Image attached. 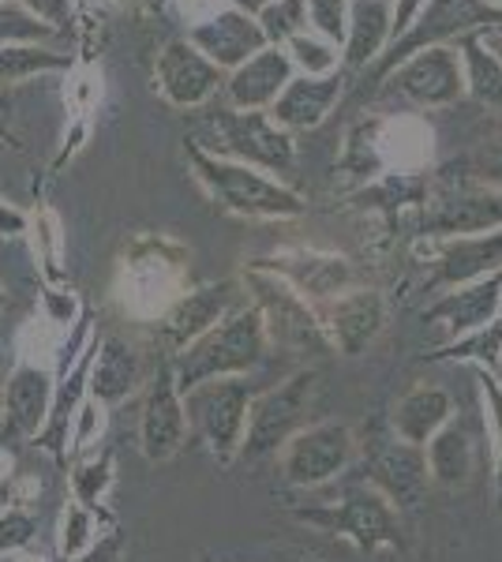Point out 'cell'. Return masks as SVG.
Masks as SVG:
<instances>
[{
    "instance_id": "cell-33",
    "label": "cell",
    "mask_w": 502,
    "mask_h": 562,
    "mask_svg": "<svg viewBox=\"0 0 502 562\" xmlns=\"http://www.w3.org/2000/svg\"><path fill=\"white\" fill-rule=\"evenodd\" d=\"M57 38L49 23L34 20L26 8H15V4H4L0 0V45H15V42H49Z\"/></svg>"
},
{
    "instance_id": "cell-6",
    "label": "cell",
    "mask_w": 502,
    "mask_h": 562,
    "mask_svg": "<svg viewBox=\"0 0 502 562\" xmlns=\"http://www.w3.org/2000/svg\"><path fill=\"white\" fill-rule=\"evenodd\" d=\"M356 458V435L345 420H315L300 428L286 447L278 450L281 476L293 487H323L349 473Z\"/></svg>"
},
{
    "instance_id": "cell-3",
    "label": "cell",
    "mask_w": 502,
    "mask_h": 562,
    "mask_svg": "<svg viewBox=\"0 0 502 562\" xmlns=\"http://www.w3.org/2000/svg\"><path fill=\"white\" fill-rule=\"evenodd\" d=\"M252 397L255 386L248 383V375L210 379V383L191 386L185 394L188 431H196L203 439V447L217 465H233L241 458Z\"/></svg>"
},
{
    "instance_id": "cell-44",
    "label": "cell",
    "mask_w": 502,
    "mask_h": 562,
    "mask_svg": "<svg viewBox=\"0 0 502 562\" xmlns=\"http://www.w3.org/2000/svg\"><path fill=\"white\" fill-rule=\"evenodd\" d=\"M480 177L488 180V184H502V139H499V143H491V147L483 150Z\"/></svg>"
},
{
    "instance_id": "cell-46",
    "label": "cell",
    "mask_w": 502,
    "mask_h": 562,
    "mask_svg": "<svg viewBox=\"0 0 502 562\" xmlns=\"http://www.w3.org/2000/svg\"><path fill=\"white\" fill-rule=\"evenodd\" d=\"M293 49L300 53V60H304V65H312V68H326V65H331V57H326L319 45L304 42V38H293Z\"/></svg>"
},
{
    "instance_id": "cell-32",
    "label": "cell",
    "mask_w": 502,
    "mask_h": 562,
    "mask_svg": "<svg viewBox=\"0 0 502 562\" xmlns=\"http://www.w3.org/2000/svg\"><path fill=\"white\" fill-rule=\"evenodd\" d=\"M68 57H57L38 45H0V83H15V79L38 76V71L64 68Z\"/></svg>"
},
{
    "instance_id": "cell-8",
    "label": "cell",
    "mask_w": 502,
    "mask_h": 562,
    "mask_svg": "<svg viewBox=\"0 0 502 562\" xmlns=\"http://www.w3.org/2000/svg\"><path fill=\"white\" fill-rule=\"evenodd\" d=\"M210 147L217 154H230L248 166L278 169L286 173L293 166V139L281 128H274L267 116L259 113H230V109H217L210 116Z\"/></svg>"
},
{
    "instance_id": "cell-22",
    "label": "cell",
    "mask_w": 502,
    "mask_h": 562,
    "mask_svg": "<svg viewBox=\"0 0 502 562\" xmlns=\"http://www.w3.org/2000/svg\"><path fill=\"white\" fill-rule=\"evenodd\" d=\"M161 90L177 105H199L217 83V68L207 57H199L188 42H172L158 60Z\"/></svg>"
},
{
    "instance_id": "cell-11",
    "label": "cell",
    "mask_w": 502,
    "mask_h": 562,
    "mask_svg": "<svg viewBox=\"0 0 502 562\" xmlns=\"http://www.w3.org/2000/svg\"><path fill=\"white\" fill-rule=\"evenodd\" d=\"M364 469H368V484L387 498L394 510H405V506H416L420 495L427 492V461L424 450L401 442L394 431L371 439L368 458H364Z\"/></svg>"
},
{
    "instance_id": "cell-19",
    "label": "cell",
    "mask_w": 502,
    "mask_h": 562,
    "mask_svg": "<svg viewBox=\"0 0 502 562\" xmlns=\"http://www.w3.org/2000/svg\"><path fill=\"white\" fill-rule=\"evenodd\" d=\"M458 416V405H454L450 390L435 386V383H416L413 390L398 397L394 413H390V431L398 435L409 447H427L435 431L446 428V424Z\"/></svg>"
},
{
    "instance_id": "cell-2",
    "label": "cell",
    "mask_w": 502,
    "mask_h": 562,
    "mask_svg": "<svg viewBox=\"0 0 502 562\" xmlns=\"http://www.w3.org/2000/svg\"><path fill=\"white\" fill-rule=\"evenodd\" d=\"M315 390H319L315 368H300L289 379H281V383L255 390L252 409H248V428H244V442H241V458L236 461L278 458V450L286 447L300 428H308Z\"/></svg>"
},
{
    "instance_id": "cell-9",
    "label": "cell",
    "mask_w": 502,
    "mask_h": 562,
    "mask_svg": "<svg viewBox=\"0 0 502 562\" xmlns=\"http://www.w3.org/2000/svg\"><path fill=\"white\" fill-rule=\"evenodd\" d=\"M188 442V413L185 394L177 390L169 357L147 379V397L140 413V450L147 461H169L185 450Z\"/></svg>"
},
{
    "instance_id": "cell-17",
    "label": "cell",
    "mask_w": 502,
    "mask_h": 562,
    "mask_svg": "<svg viewBox=\"0 0 502 562\" xmlns=\"http://www.w3.org/2000/svg\"><path fill=\"white\" fill-rule=\"evenodd\" d=\"M427 225L435 233H443V237H472V233L502 229V195L472 184L446 188L432 203Z\"/></svg>"
},
{
    "instance_id": "cell-39",
    "label": "cell",
    "mask_w": 502,
    "mask_h": 562,
    "mask_svg": "<svg viewBox=\"0 0 502 562\" xmlns=\"http://www.w3.org/2000/svg\"><path fill=\"white\" fill-rule=\"evenodd\" d=\"M263 23H267L263 34H270V38L293 34L300 23V0H278V4H267L263 8Z\"/></svg>"
},
{
    "instance_id": "cell-5",
    "label": "cell",
    "mask_w": 502,
    "mask_h": 562,
    "mask_svg": "<svg viewBox=\"0 0 502 562\" xmlns=\"http://www.w3.org/2000/svg\"><path fill=\"white\" fill-rule=\"evenodd\" d=\"M297 518L308 525H319V529L331 532L337 540H349L364 555H376L382 548H398L401 543L398 510L368 484V480H364V484H349L342 492V498L331 506L297 510Z\"/></svg>"
},
{
    "instance_id": "cell-21",
    "label": "cell",
    "mask_w": 502,
    "mask_h": 562,
    "mask_svg": "<svg viewBox=\"0 0 502 562\" xmlns=\"http://www.w3.org/2000/svg\"><path fill=\"white\" fill-rule=\"evenodd\" d=\"M435 270H439L435 281L446 289H458L469 285V281L495 274V270H502V229L472 233V237H450L439 248Z\"/></svg>"
},
{
    "instance_id": "cell-28",
    "label": "cell",
    "mask_w": 502,
    "mask_h": 562,
    "mask_svg": "<svg viewBox=\"0 0 502 562\" xmlns=\"http://www.w3.org/2000/svg\"><path fill=\"white\" fill-rule=\"evenodd\" d=\"M427 360H435V364H472L483 371H499V364H502V315L491 319L488 326H480V330H472L458 341H446V346H439L435 352H427Z\"/></svg>"
},
{
    "instance_id": "cell-18",
    "label": "cell",
    "mask_w": 502,
    "mask_h": 562,
    "mask_svg": "<svg viewBox=\"0 0 502 562\" xmlns=\"http://www.w3.org/2000/svg\"><path fill=\"white\" fill-rule=\"evenodd\" d=\"M177 296H180V262H172L166 256H147L127 267V285L121 293V304L132 319L158 323Z\"/></svg>"
},
{
    "instance_id": "cell-23",
    "label": "cell",
    "mask_w": 502,
    "mask_h": 562,
    "mask_svg": "<svg viewBox=\"0 0 502 562\" xmlns=\"http://www.w3.org/2000/svg\"><path fill=\"white\" fill-rule=\"evenodd\" d=\"M263 38H267V34L241 12H222L217 20L191 31V42L203 53H210L217 65H241L252 53H263Z\"/></svg>"
},
{
    "instance_id": "cell-13",
    "label": "cell",
    "mask_w": 502,
    "mask_h": 562,
    "mask_svg": "<svg viewBox=\"0 0 502 562\" xmlns=\"http://www.w3.org/2000/svg\"><path fill=\"white\" fill-rule=\"evenodd\" d=\"M499 315H502V270L443 293L439 301L424 312V323L439 334L446 346V341H458L465 334L488 326L491 319H499Z\"/></svg>"
},
{
    "instance_id": "cell-14",
    "label": "cell",
    "mask_w": 502,
    "mask_h": 562,
    "mask_svg": "<svg viewBox=\"0 0 502 562\" xmlns=\"http://www.w3.org/2000/svg\"><path fill=\"white\" fill-rule=\"evenodd\" d=\"M53 371L15 364L0 383V439H34L53 405Z\"/></svg>"
},
{
    "instance_id": "cell-27",
    "label": "cell",
    "mask_w": 502,
    "mask_h": 562,
    "mask_svg": "<svg viewBox=\"0 0 502 562\" xmlns=\"http://www.w3.org/2000/svg\"><path fill=\"white\" fill-rule=\"evenodd\" d=\"M116 484V461H113V450H87V454L71 458V469H68V487H71V498L76 503L90 506V510H102L109 492Z\"/></svg>"
},
{
    "instance_id": "cell-42",
    "label": "cell",
    "mask_w": 502,
    "mask_h": 562,
    "mask_svg": "<svg viewBox=\"0 0 502 562\" xmlns=\"http://www.w3.org/2000/svg\"><path fill=\"white\" fill-rule=\"evenodd\" d=\"M116 555H121V537H116V529H113V532H105V537L98 540L94 548L87 551V555L68 559V562H116ZM60 562H64V559H60Z\"/></svg>"
},
{
    "instance_id": "cell-15",
    "label": "cell",
    "mask_w": 502,
    "mask_h": 562,
    "mask_svg": "<svg viewBox=\"0 0 502 562\" xmlns=\"http://www.w3.org/2000/svg\"><path fill=\"white\" fill-rule=\"evenodd\" d=\"M259 270H270L274 278H281L293 293H300L315 307L353 289L349 262L342 256H323V251H289V256L259 262Z\"/></svg>"
},
{
    "instance_id": "cell-16",
    "label": "cell",
    "mask_w": 502,
    "mask_h": 562,
    "mask_svg": "<svg viewBox=\"0 0 502 562\" xmlns=\"http://www.w3.org/2000/svg\"><path fill=\"white\" fill-rule=\"evenodd\" d=\"M147 360L143 352L132 346L121 334H105L98 338V349H94V364H90V383H87V394L94 397L98 405L113 409V405L127 402L143 383H147Z\"/></svg>"
},
{
    "instance_id": "cell-41",
    "label": "cell",
    "mask_w": 502,
    "mask_h": 562,
    "mask_svg": "<svg viewBox=\"0 0 502 562\" xmlns=\"http://www.w3.org/2000/svg\"><path fill=\"white\" fill-rule=\"evenodd\" d=\"M312 20L337 38L342 34V0H312Z\"/></svg>"
},
{
    "instance_id": "cell-20",
    "label": "cell",
    "mask_w": 502,
    "mask_h": 562,
    "mask_svg": "<svg viewBox=\"0 0 502 562\" xmlns=\"http://www.w3.org/2000/svg\"><path fill=\"white\" fill-rule=\"evenodd\" d=\"M427 461V480L443 492H461L469 487L472 469H477V439H472L469 424L461 416H454L446 428H439L424 447Z\"/></svg>"
},
{
    "instance_id": "cell-31",
    "label": "cell",
    "mask_w": 502,
    "mask_h": 562,
    "mask_svg": "<svg viewBox=\"0 0 502 562\" xmlns=\"http://www.w3.org/2000/svg\"><path fill=\"white\" fill-rule=\"evenodd\" d=\"M64 338H68V330H60L57 323H49L42 315V319H31L20 330V341H15V357H20V364L57 371Z\"/></svg>"
},
{
    "instance_id": "cell-10",
    "label": "cell",
    "mask_w": 502,
    "mask_h": 562,
    "mask_svg": "<svg viewBox=\"0 0 502 562\" xmlns=\"http://www.w3.org/2000/svg\"><path fill=\"white\" fill-rule=\"evenodd\" d=\"M315 312L319 323H323L326 346L345 360L364 357V352L376 346L382 326H387V301H382L376 289H345L342 296L319 304Z\"/></svg>"
},
{
    "instance_id": "cell-24",
    "label": "cell",
    "mask_w": 502,
    "mask_h": 562,
    "mask_svg": "<svg viewBox=\"0 0 502 562\" xmlns=\"http://www.w3.org/2000/svg\"><path fill=\"white\" fill-rule=\"evenodd\" d=\"M289 87V60L278 49L255 53L248 65L236 68L230 94L241 109H259L267 102H278V94Z\"/></svg>"
},
{
    "instance_id": "cell-50",
    "label": "cell",
    "mask_w": 502,
    "mask_h": 562,
    "mask_svg": "<svg viewBox=\"0 0 502 562\" xmlns=\"http://www.w3.org/2000/svg\"><path fill=\"white\" fill-rule=\"evenodd\" d=\"M8 307V293H4V285H0V312Z\"/></svg>"
},
{
    "instance_id": "cell-30",
    "label": "cell",
    "mask_w": 502,
    "mask_h": 562,
    "mask_svg": "<svg viewBox=\"0 0 502 562\" xmlns=\"http://www.w3.org/2000/svg\"><path fill=\"white\" fill-rule=\"evenodd\" d=\"M480 386V416H483V439H488V458L495 469V503L502 510V379L499 371L477 368Z\"/></svg>"
},
{
    "instance_id": "cell-29",
    "label": "cell",
    "mask_w": 502,
    "mask_h": 562,
    "mask_svg": "<svg viewBox=\"0 0 502 562\" xmlns=\"http://www.w3.org/2000/svg\"><path fill=\"white\" fill-rule=\"evenodd\" d=\"M337 98V83H289L281 90L278 105H274V121L289 124V128H315L326 113L331 102Z\"/></svg>"
},
{
    "instance_id": "cell-35",
    "label": "cell",
    "mask_w": 502,
    "mask_h": 562,
    "mask_svg": "<svg viewBox=\"0 0 502 562\" xmlns=\"http://www.w3.org/2000/svg\"><path fill=\"white\" fill-rule=\"evenodd\" d=\"M38 537V518L26 506L0 510V555H20Z\"/></svg>"
},
{
    "instance_id": "cell-4",
    "label": "cell",
    "mask_w": 502,
    "mask_h": 562,
    "mask_svg": "<svg viewBox=\"0 0 502 562\" xmlns=\"http://www.w3.org/2000/svg\"><path fill=\"white\" fill-rule=\"evenodd\" d=\"M191 161H196V177L207 184V192L233 214L244 217H297L304 214V203H300L297 192H289L278 180L255 173L252 166H241V161H225L214 158V154L191 147Z\"/></svg>"
},
{
    "instance_id": "cell-48",
    "label": "cell",
    "mask_w": 502,
    "mask_h": 562,
    "mask_svg": "<svg viewBox=\"0 0 502 562\" xmlns=\"http://www.w3.org/2000/svg\"><path fill=\"white\" fill-rule=\"evenodd\" d=\"M15 562H49L45 555H34V551H20V555H15Z\"/></svg>"
},
{
    "instance_id": "cell-38",
    "label": "cell",
    "mask_w": 502,
    "mask_h": 562,
    "mask_svg": "<svg viewBox=\"0 0 502 562\" xmlns=\"http://www.w3.org/2000/svg\"><path fill=\"white\" fill-rule=\"evenodd\" d=\"M469 65H472V83L477 94L488 98L491 105H502V68L495 57H483L477 45H469Z\"/></svg>"
},
{
    "instance_id": "cell-37",
    "label": "cell",
    "mask_w": 502,
    "mask_h": 562,
    "mask_svg": "<svg viewBox=\"0 0 502 562\" xmlns=\"http://www.w3.org/2000/svg\"><path fill=\"white\" fill-rule=\"evenodd\" d=\"M382 31H387V8L360 4V12H356V34H353V60L371 57L382 38Z\"/></svg>"
},
{
    "instance_id": "cell-12",
    "label": "cell",
    "mask_w": 502,
    "mask_h": 562,
    "mask_svg": "<svg viewBox=\"0 0 502 562\" xmlns=\"http://www.w3.org/2000/svg\"><path fill=\"white\" fill-rule=\"evenodd\" d=\"M236 281H214V285H199L191 293H180L169 304V312L158 319V338L169 349V357H177L180 349H188L191 341H199L210 326H217L225 315L236 307Z\"/></svg>"
},
{
    "instance_id": "cell-34",
    "label": "cell",
    "mask_w": 502,
    "mask_h": 562,
    "mask_svg": "<svg viewBox=\"0 0 502 562\" xmlns=\"http://www.w3.org/2000/svg\"><path fill=\"white\" fill-rule=\"evenodd\" d=\"M105 416H109L105 405H98L94 397L87 394V402L79 405L76 420H71V435H68V461H71V458H79V454H87V450H94V447H98V439H102V431H105Z\"/></svg>"
},
{
    "instance_id": "cell-47",
    "label": "cell",
    "mask_w": 502,
    "mask_h": 562,
    "mask_svg": "<svg viewBox=\"0 0 502 562\" xmlns=\"http://www.w3.org/2000/svg\"><path fill=\"white\" fill-rule=\"evenodd\" d=\"M241 8H248V12H263V8L270 4V0H236Z\"/></svg>"
},
{
    "instance_id": "cell-45",
    "label": "cell",
    "mask_w": 502,
    "mask_h": 562,
    "mask_svg": "<svg viewBox=\"0 0 502 562\" xmlns=\"http://www.w3.org/2000/svg\"><path fill=\"white\" fill-rule=\"evenodd\" d=\"M26 484L23 480H15V476H0V510H8V506H23L26 498Z\"/></svg>"
},
{
    "instance_id": "cell-26",
    "label": "cell",
    "mask_w": 502,
    "mask_h": 562,
    "mask_svg": "<svg viewBox=\"0 0 502 562\" xmlns=\"http://www.w3.org/2000/svg\"><path fill=\"white\" fill-rule=\"evenodd\" d=\"M105 532H113V518H105V510H90V506L68 498L57 521V555L64 562L87 555Z\"/></svg>"
},
{
    "instance_id": "cell-7",
    "label": "cell",
    "mask_w": 502,
    "mask_h": 562,
    "mask_svg": "<svg viewBox=\"0 0 502 562\" xmlns=\"http://www.w3.org/2000/svg\"><path fill=\"white\" fill-rule=\"evenodd\" d=\"M252 289H255L252 304L259 307L270 341H278V346H286L293 352H331L315 304H308L304 296L286 285V281L259 267L252 270Z\"/></svg>"
},
{
    "instance_id": "cell-43",
    "label": "cell",
    "mask_w": 502,
    "mask_h": 562,
    "mask_svg": "<svg viewBox=\"0 0 502 562\" xmlns=\"http://www.w3.org/2000/svg\"><path fill=\"white\" fill-rule=\"evenodd\" d=\"M26 222H31V217L0 199V237H20V233H26Z\"/></svg>"
},
{
    "instance_id": "cell-36",
    "label": "cell",
    "mask_w": 502,
    "mask_h": 562,
    "mask_svg": "<svg viewBox=\"0 0 502 562\" xmlns=\"http://www.w3.org/2000/svg\"><path fill=\"white\" fill-rule=\"evenodd\" d=\"M480 15V8L472 4V0H439V4L432 8V15H427V26L416 34L409 45H416V42H424V38H435V34H450V31H458V26L465 23H472Z\"/></svg>"
},
{
    "instance_id": "cell-49",
    "label": "cell",
    "mask_w": 502,
    "mask_h": 562,
    "mask_svg": "<svg viewBox=\"0 0 502 562\" xmlns=\"http://www.w3.org/2000/svg\"><path fill=\"white\" fill-rule=\"evenodd\" d=\"M4 375H8V352L0 349V379H4Z\"/></svg>"
},
{
    "instance_id": "cell-1",
    "label": "cell",
    "mask_w": 502,
    "mask_h": 562,
    "mask_svg": "<svg viewBox=\"0 0 502 562\" xmlns=\"http://www.w3.org/2000/svg\"><path fill=\"white\" fill-rule=\"evenodd\" d=\"M270 338H267V323H263L259 307L252 301L236 304L217 326H210L199 341H191L188 349H180L177 357H169L172 379L177 390L188 394L191 386L210 383V379H233V375H248L267 360Z\"/></svg>"
},
{
    "instance_id": "cell-40",
    "label": "cell",
    "mask_w": 502,
    "mask_h": 562,
    "mask_svg": "<svg viewBox=\"0 0 502 562\" xmlns=\"http://www.w3.org/2000/svg\"><path fill=\"white\" fill-rule=\"evenodd\" d=\"M23 4H26V12H31L34 20L49 23L53 31H60V26L68 23V15H71L68 0H23Z\"/></svg>"
},
{
    "instance_id": "cell-25",
    "label": "cell",
    "mask_w": 502,
    "mask_h": 562,
    "mask_svg": "<svg viewBox=\"0 0 502 562\" xmlns=\"http://www.w3.org/2000/svg\"><path fill=\"white\" fill-rule=\"evenodd\" d=\"M398 83L416 102H450L458 94V68H454V60L443 49H432L401 71Z\"/></svg>"
}]
</instances>
